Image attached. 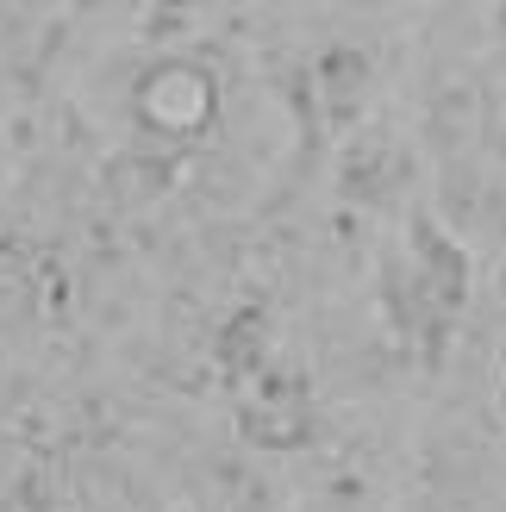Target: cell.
<instances>
[{
    "label": "cell",
    "instance_id": "1",
    "mask_svg": "<svg viewBox=\"0 0 506 512\" xmlns=\"http://www.w3.org/2000/svg\"><path fill=\"white\" fill-rule=\"evenodd\" d=\"M138 100H144V107L169 100V113H163L157 125H163V132H188L194 119L182 113V100H188L194 113H207V107H213V88H207V75H200V69H188V63H163V69L144 82V94H138Z\"/></svg>",
    "mask_w": 506,
    "mask_h": 512
},
{
    "label": "cell",
    "instance_id": "2",
    "mask_svg": "<svg viewBox=\"0 0 506 512\" xmlns=\"http://www.w3.org/2000/svg\"><path fill=\"white\" fill-rule=\"evenodd\" d=\"M188 512H200V506H188Z\"/></svg>",
    "mask_w": 506,
    "mask_h": 512
}]
</instances>
